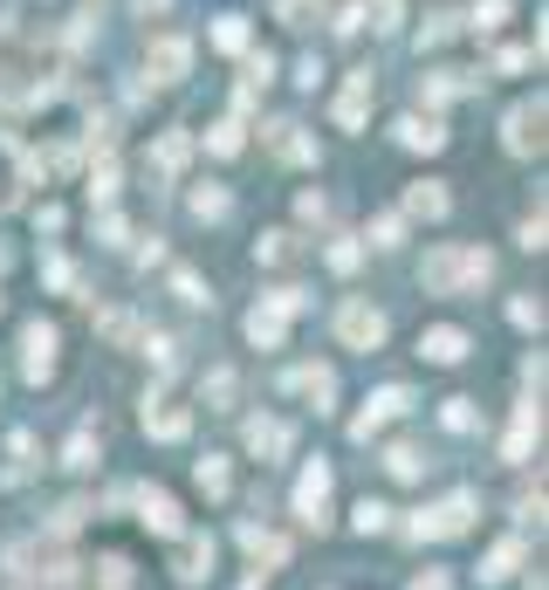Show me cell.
Listing matches in <instances>:
<instances>
[{"mask_svg": "<svg viewBox=\"0 0 549 590\" xmlns=\"http://www.w3.org/2000/svg\"><path fill=\"white\" fill-rule=\"evenodd\" d=\"M488 274H495V261L481 248H433L426 268H419V282L433 289V296H467V289H481Z\"/></svg>", "mask_w": 549, "mask_h": 590, "instance_id": "cell-1", "label": "cell"}, {"mask_svg": "<svg viewBox=\"0 0 549 590\" xmlns=\"http://www.w3.org/2000/svg\"><path fill=\"white\" fill-rule=\"evenodd\" d=\"M296 309H302V289H274V296L254 309V317H248V343L274 350V343H282V323L296 317Z\"/></svg>", "mask_w": 549, "mask_h": 590, "instance_id": "cell-2", "label": "cell"}, {"mask_svg": "<svg viewBox=\"0 0 549 590\" xmlns=\"http://www.w3.org/2000/svg\"><path fill=\"white\" fill-rule=\"evenodd\" d=\"M467 522H475V494H447L440 508H426V516L412 522V536H419V542H426V536L440 542V536H467Z\"/></svg>", "mask_w": 549, "mask_h": 590, "instance_id": "cell-3", "label": "cell"}, {"mask_svg": "<svg viewBox=\"0 0 549 590\" xmlns=\"http://www.w3.org/2000/svg\"><path fill=\"white\" fill-rule=\"evenodd\" d=\"M337 337H343L350 350H378V343H385V309H371V302H343V309H337Z\"/></svg>", "mask_w": 549, "mask_h": 590, "instance_id": "cell-4", "label": "cell"}, {"mask_svg": "<svg viewBox=\"0 0 549 590\" xmlns=\"http://www.w3.org/2000/svg\"><path fill=\"white\" fill-rule=\"evenodd\" d=\"M323 508H330V467L317 460V467L296 481V516H302L309 529H323Z\"/></svg>", "mask_w": 549, "mask_h": 590, "instance_id": "cell-5", "label": "cell"}, {"mask_svg": "<svg viewBox=\"0 0 549 590\" xmlns=\"http://www.w3.org/2000/svg\"><path fill=\"white\" fill-rule=\"evenodd\" d=\"M508 151H516V159L542 151V97H536V103H516V110H508Z\"/></svg>", "mask_w": 549, "mask_h": 590, "instance_id": "cell-6", "label": "cell"}, {"mask_svg": "<svg viewBox=\"0 0 549 590\" xmlns=\"http://www.w3.org/2000/svg\"><path fill=\"white\" fill-rule=\"evenodd\" d=\"M186 62H192V42H186V34H159V42H151V76H159V83H179Z\"/></svg>", "mask_w": 549, "mask_h": 590, "instance_id": "cell-7", "label": "cell"}, {"mask_svg": "<svg viewBox=\"0 0 549 590\" xmlns=\"http://www.w3.org/2000/svg\"><path fill=\"white\" fill-rule=\"evenodd\" d=\"M21 350H28V358H21L28 378H49V371H56V330H49V323H28V330H21Z\"/></svg>", "mask_w": 549, "mask_h": 590, "instance_id": "cell-8", "label": "cell"}, {"mask_svg": "<svg viewBox=\"0 0 549 590\" xmlns=\"http://www.w3.org/2000/svg\"><path fill=\"white\" fill-rule=\"evenodd\" d=\"M406 406H412V399H406V384H385V391H378V399H371V406L358 412V440H371V432H378L385 419H399Z\"/></svg>", "mask_w": 549, "mask_h": 590, "instance_id": "cell-9", "label": "cell"}, {"mask_svg": "<svg viewBox=\"0 0 549 590\" xmlns=\"http://www.w3.org/2000/svg\"><path fill=\"white\" fill-rule=\"evenodd\" d=\"M365 110H371V69H358V76L343 83V97H337V124H343V131H358V124H365Z\"/></svg>", "mask_w": 549, "mask_h": 590, "instance_id": "cell-10", "label": "cell"}, {"mask_svg": "<svg viewBox=\"0 0 549 590\" xmlns=\"http://www.w3.org/2000/svg\"><path fill=\"white\" fill-rule=\"evenodd\" d=\"M131 501L144 508V522L159 529V536H179V529H186V522H179V501H172V494H159V488H138Z\"/></svg>", "mask_w": 549, "mask_h": 590, "instance_id": "cell-11", "label": "cell"}, {"mask_svg": "<svg viewBox=\"0 0 549 590\" xmlns=\"http://www.w3.org/2000/svg\"><path fill=\"white\" fill-rule=\"evenodd\" d=\"M186 406H172V399H151L144 406V432H159V440H186Z\"/></svg>", "mask_w": 549, "mask_h": 590, "instance_id": "cell-12", "label": "cell"}, {"mask_svg": "<svg viewBox=\"0 0 549 590\" xmlns=\"http://www.w3.org/2000/svg\"><path fill=\"white\" fill-rule=\"evenodd\" d=\"M289 384L309 391V399H317V412L337 399V371H330V364H302V371H289Z\"/></svg>", "mask_w": 549, "mask_h": 590, "instance_id": "cell-13", "label": "cell"}, {"mask_svg": "<svg viewBox=\"0 0 549 590\" xmlns=\"http://www.w3.org/2000/svg\"><path fill=\"white\" fill-rule=\"evenodd\" d=\"M536 432H542V412H536V399H529V406H516V432H508V460H529Z\"/></svg>", "mask_w": 549, "mask_h": 590, "instance_id": "cell-14", "label": "cell"}, {"mask_svg": "<svg viewBox=\"0 0 549 590\" xmlns=\"http://www.w3.org/2000/svg\"><path fill=\"white\" fill-rule=\"evenodd\" d=\"M248 447H254L261 460L289 453V426H282V419H254V426H248Z\"/></svg>", "mask_w": 549, "mask_h": 590, "instance_id": "cell-15", "label": "cell"}, {"mask_svg": "<svg viewBox=\"0 0 549 590\" xmlns=\"http://www.w3.org/2000/svg\"><path fill=\"white\" fill-rule=\"evenodd\" d=\"M419 350H426L433 364H460V358H467V337H460V330H426Z\"/></svg>", "mask_w": 549, "mask_h": 590, "instance_id": "cell-16", "label": "cell"}, {"mask_svg": "<svg viewBox=\"0 0 549 590\" xmlns=\"http://www.w3.org/2000/svg\"><path fill=\"white\" fill-rule=\"evenodd\" d=\"M399 144H406V151H440L447 131L433 124V117H406V124H399Z\"/></svg>", "mask_w": 549, "mask_h": 590, "instance_id": "cell-17", "label": "cell"}, {"mask_svg": "<svg viewBox=\"0 0 549 590\" xmlns=\"http://www.w3.org/2000/svg\"><path fill=\"white\" fill-rule=\"evenodd\" d=\"M207 570H213V542H207V536H192V542L179 549V577H186V583H200Z\"/></svg>", "mask_w": 549, "mask_h": 590, "instance_id": "cell-18", "label": "cell"}, {"mask_svg": "<svg viewBox=\"0 0 549 590\" xmlns=\"http://www.w3.org/2000/svg\"><path fill=\"white\" fill-rule=\"evenodd\" d=\"M241 549H248L254 563H282V557H289V542L268 536V529H241Z\"/></svg>", "mask_w": 549, "mask_h": 590, "instance_id": "cell-19", "label": "cell"}, {"mask_svg": "<svg viewBox=\"0 0 549 590\" xmlns=\"http://www.w3.org/2000/svg\"><path fill=\"white\" fill-rule=\"evenodd\" d=\"M186 159H192V138H186V131H166L159 151H151V166H159V172H179Z\"/></svg>", "mask_w": 549, "mask_h": 590, "instance_id": "cell-20", "label": "cell"}, {"mask_svg": "<svg viewBox=\"0 0 549 590\" xmlns=\"http://www.w3.org/2000/svg\"><path fill=\"white\" fill-rule=\"evenodd\" d=\"M268 144L282 151V159H309V151H317V144L302 138V124H274V131H268Z\"/></svg>", "mask_w": 549, "mask_h": 590, "instance_id": "cell-21", "label": "cell"}, {"mask_svg": "<svg viewBox=\"0 0 549 590\" xmlns=\"http://www.w3.org/2000/svg\"><path fill=\"white\" fill-rule=\"evenodd\" d=\"M406 207H412V213H426V220H440V213H447V192L426 179V186H412V192H406Z\"/></svg>", "mask_w": 549, "mask_h": 590, "instance_id": "cell-22", "label": "cell"}, {"mask_svg": "<svg viewBox=\"0 0 549 590\" xmlns=\"http://www.w3.org/2000/svg\"><path fill=\"white\" fill-rule=\"evenodd\" d=\"M28 467H34V432H14L8 440V481H21Z\"/></svg>", "mask_w": 549, "mask_h": 590, "instance_id": "cell-23", "label": "cell"}, {"mask_svg": "<svg viewBox=\"0 0 549 590\" xmlns=\"http://www.w3.org/2000/svg\"><path fill=\"white\" fill-rule=\"evenodd\" d=\"M399 8H406V0H365V8H358V28L371 21V28H399Z\"/></svg>", "mask_w": 549, "mask_h": 590, "instance_id": "cell-24", "label": "cell"}, {"mask_svg": "<svg viewBox=\"0 0 549 590\" xmlns=\"http://www.w3.org/2000/svg\"><path fill=\"white\" fill-rule=\"evenodd\" d=\"M385 467H391L399 481H419V467H426V460H419V447H391V453H385Z\"/></svg>", "mask_w": 549, "mask_h": 590, "instance_id": "cell-25", "label": "cell"}, {"mask_svg": "<svg viewBox=\"0 0 549 590\" xmlns=\"http://www.w3.org/2000/svg\"><path fill=\"white\" fill-rule=\"evenodd\" d=\"M516 563H522V542H501L495 557H488V570H481V577H488V583H501V577L516 570Z\"/></svg>", "mask_w": 549, "mask_h": 590, "instance_id": "cell-26", "label": "cell"}, {"mask_svg": "<svg viewBox=\"0 0 549 590\" xmlns=\"http://www.w3.org/2000/svg\"><path fill=\"white\" fill-rule=\"evenodd\" d=\"M460 90H467L460 69H433V83H426V97H433V103H447V97H460Z\"/></svg>", "mask_w": 549, "mask_h": 590, "instance_id": "cell-27", "label": "cell"}, {"mask_svg": "<svg viewBox=\"0 0 549 590\" xmlns=\"http://www.w3.org/2000/svg\"><path fill=\"white\" fill-rule=\"evenodd\" d=\"M213 42H220V49H248V21H241V14H220Z\"/></svg>", "mask_w": 549, "mask_h": 590, "instance_id": "cell-28", "label": "cell"}, {"mask_svg": "<svg viewBox=\"0 0 549 590\" xmlns=\"http://www.w3.org/2000/svg\"><path fill=\"white\" fill-rule=\"evenodd\" d=\"M200 488H207L213 501L227 494V460H220V453H207V460H200Z\"/></svg>", "mask_w": 549, "mask_h": 590, "instance_id": "cell-29", "label": "cell"}, {"mask_svg": "<svg viewBox=\"0 0 549 590\" xmlns=\"http://www.w3.org/2000/svg\"><path fill=\"white\" fill-rule=\"evenodd\" d=\"M274 8H282L289 28H309V21H317V0H274Z\"/></svg>", "mask_w": 549, "mask_h": 590, "instance_id": "cell-30", "label": "cell"}, {"mask_svg": "<svg viewBox=\"0 0 549 590\" xmlns=\"http://www.w3.org/2000/svg\"><path fill=\"white\" fill-rule=\"evenodd\" d=\"M501 14H508V0H481V8H475V28H481V34H495V28H501Z\"/></svg>", "mask_w": 549, "mask_h": 590, "instance_id": "cell-31", "label": "cell"}, {"mask_svg": "<svg viewBox=\"0 0 549 590\" xmlns=\"http://www.w3.org/2000/svg\"><path fill=\"white\" fill-rule=\"evenodd\" d=\"M192 213H200V220H220V213H227V192H192Z\"/></svg>", "mask_w": 549, "mask_h": 590, "instance_id": "cell-32", "label": "cell"}, {"mask_svg": "<svg viewBox=\"0 0 549 590\" xmlns=\"http://www.w3.org/2000/svg\"><path fill=\"white\" fill-rule=\"evenodd\" d=\"M385 516H391L385 501H358V529H365V536H371V529H385Z\"/></svg>", "mask_w": 549, "mask_h": 590, "instance_id": "cell-33", "label": "cell"}, {"mask_svg": "<svg viewBox=\"0 0 549 590\" xmlns=\"http://www.w3.org/2000/svg\"><path fill=\"white\" fill-rule=\"evenodd\" d=\"M103 590H131V563H124V557L103 563Z\"/></svg>", "mask_w": 549, "mask_h": 590, "instance_id": "cell-34", "label": "cell"}, {"mask_svg": "<svg viewBox=\"0 0 549 590\" xmlns=\"http://www.w3.org/2000/svg\"><path fill=\"white\" fill-rule=\"evenodd\" d=\"M261 261H296V241H289V233H268V248H261Z\"/></svg>", "mask_w": 549, "mask_h": 590, "instance_id": "cell-35", "label": "cell"}, {"mask_svg": "<svg viewBox=\"0 0 549 590\" xmlns=\"http://www.w3.org/2000/svg\"><path fill=\"white\" fill-rule=\"evenodd\" d=\"M213 151H220V159H233V151H241V124H220L213 131Z\"/></svg>", "mask_w": 549, "mask_h": 590, "instance_id": "cell-36", "label": "cell"}, {"mask_svg": "<svg viewBox=\"0 0 549 590\" xmlns=\"http://www.w3.org/2000/svg\"><path fill=\"white\" fill-rule=\"evenodd\" d=\"M90 453H97V440H90V432H76V440H69V467H90Z\"/></svg>", "mask_w": 549, "mask_h": 590, "instance_id": "cell-37", "label": "cell"}, {"mask_svg": "<svg viewBox=\"0 0 549 590\" xmlns=\"http://www.w3.org/2000/svg\"><path fill=\"white\" fill-rule=\"evenodd\" d=\"M508 317H516V323H522V330H536V323H542V302H529V296H522V302H516V309H508Z\"/></svg>", "mask_w": 549, "mask_h": 590, "instance_id": "cell-38", "label": "cell"}, {"mask_svg": "<svg viewBox=\"0 0 549 590\" xmlns=\"http://www.w3.org/2000/svg\"><path fill=\"white\" fill-rule=\"evenodd\" d=\"M447 34H453V21H447V14H440V21H433V28H426V34H419V49H440V42H447Z\"/></svg>", "mask_w": 549, "mask_h": 590, "instance_id": "cell-39", "label": "cell"}, {"mask_svg": "<svg viewBox=\"0 0 549 590\" xmlns=\"http://www.w3.org/2000/svg\"><path fill=\"white\" fill-rule=\"evenodd\" d=\"M207 391H213V399L227 406V399H233V371H213V378H207Z\"/></svg>", "mask_w": 549, "mask_h": 590, "instance_id": "cell-40", "label": "cell"}, {"mask_svg": "<svg viewBox=\"0 0 549 590\" xmlns=\"http://www.w3.org/2000/svg\"><path fill=\"white\" fill-rule=\"evenodd\" d=\"M412 590H453V583H447L440 570H426V577H412Z\"/></svg>", "mask_w": 549, "mask_h": 590, "instance_id": "cell-41", "label": "cell"}, {"mask_svg": "<svg viewBox=\"0 0 549 590\" xmlns=\"http://www.w3.org/2000/svg\"><path fill=\"white\" fill-rule=\"evenodd\" d=\"M138 8H166V0H138Z\"/></svg>", "mask_w": 549, "mask_h": 590, "instance_id": "cell-42", "label": "cell"}, {"mask_svg": "<svg viewBox=\"0 0 549 590\" xmlns=\"http://www.w3.org/2000/svg\"><path fill=\"white\" fill-rule=\"evenodd\" d=\"M0 261H8V254H0Z\"/></svg>", "mask_w": 549, "mask_h": 590, "instance_id": "cell-43", "label": "cell"}]
</instances>
